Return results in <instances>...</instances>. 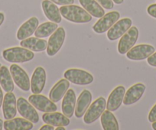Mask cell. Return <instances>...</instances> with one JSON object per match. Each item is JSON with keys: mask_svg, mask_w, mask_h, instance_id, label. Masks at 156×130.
<instances>
[{"mask_svg": "<svg viewBox=\"0 0 156 130\" xmlns=\"http://www.w3.org/2000/svg\"><path fill=\"white\" fill-rule=\"evenodd\" d=\"M151 126H152L153 129L156 130V121H155V122H152V125H151Z\"/></svg>", "mask_w": 156, "mask_h": 130, "instance_id": "ab89813d", "label": "cell"}, {"mask_svg": "<svg viewBox=\"0 0 156 130\" xmlns=\"http://www.w3.org/2000/svg\"><path fill=\"white\" fill-rule=\"evenodd\" d=\"M60 12L66 20L73 23H87L92 20V16L84 9L73 4L61 6Z\"/></svg>", "mask_w": 156, "mask_h": 130, "instance_id": "6da1fadb", "label": "cell"}, {"mask_svg": "<svg viewBox=\"0 0 156 130\" xmlns=\"http://www.w3.org/2000/svg\"><path fill=\"white\" fill-rule=\"evenodd\" d=\"M148 119L150 122H154L156 121V104L150 110L149 113H148Z\"/></svg>", "mask_w": 156, "mask_h": 130, "instance_id": "f546056e", "label": "cell"}, {"mask_svg": "<svg viewBox=\"0 0 156 130\" xmlns=\"http://www.w3.org/2000/svg\"><path fill=\"white\" fill-rule=\"evenodd\" d=\"M46 71L42 67L35 68L31 80V90L32 93H41L44 90L46 83Z\"/></svg>", "mask_w": 156, "mask_h": 130, "instance_id": "4fadbf2b", "label": "cell"}, {"mask_svg": "<svg viewBox=\"0 0 156 130\" xmlns=\"http://www.w3.org/2000/svg\"><path fill=\"white\" fill-rule=\"evenodd\" d=\"M132 22L129 18H124L121 20L117 21L109 30L107 32V38L110 41H115L119 39L124 34L131 28Z\"/></svg>", "mask_w": 156, "mask_h": 130, "instance_id": "8fae6325", "label": "cell"}, {"mask_svg": "<svg viewBox=\"0 0 156 130\" xmlns=\"http://www.w3.org/2000/svg\"><path fill=\"white\" fill-rule=\"evenodd\" d=\"M38 19L36 17H31L28 21L22 24L17 31V38L20 41L29 38L34 33L38 27Z\"/></svg>", "mask_w": 156, "mask_h": 130, "instance_id": "d6986e66", "label": "cell"}, {"mask_svg": "<svg viewBox=\"0 0 156 130\" xmlns=\"http://www.w3.org/2000/svg\"><path fill=\"white\" fill-rule=\"evenodd\" d=\"M76 94L73 89H70L67 91L64 96L62 101V113L67 117L71 118L74 114L75 107H76Z\"/></svg>", "mask_w": 156, "mask_h": 130, "instance_id": "ffe728a7", "label": "cell"}, {"mask_svg": "<svg viewBox=\"0 0 156 130\" xmlns=\"http://www.w3.org/2000/svg\"><path fill=\"white\" fill-rule=\"evenodd\" d=\"M145 89V85L142 83H137L132 86L125 93L123 104L129 106L137 103L143 96Z\"/></svg>", "mask_w": 156, "mask_h": 130, "instance_id": "2e32d148", "label": "cell"}, {"mask_svg": "<svg viewBox=\"0 0 156 130\" xmlns=\"http://www.w3.org/2000/svg\"><path fill=\"white\" fill-rule=\"evenodd\" d=\"M58 28V23L53 22H48L41 24L39 27H37L36 31H34L35 37L39 38H47L55 32Z\"/></svg>", "mask_w": 156, "mask_h": 130, "instance_id": "83f0119b", "label": "cell"}, {"mask_svg": "<svg viewBox=\"0 0 156 130\" xmlns=\"http://www.w3.org/2000/svg\"><path fill=\"white\" fill-rule=\"evenodd\" d=\"M101 125L104 130H119V126L115 116L109 110H106L101 115Z\"/></svg>", "mask_w": 156, "mask_h": 130, "instance_id": "4316f807", "label": "cell"}, {"mask_svg": "<svg viewBox=\"0 0 156 130\" xmlns=\"http://www.w3.org/2000/svg\"><path fill=\"white\" fill-rule=\"evenodd\" d=\"M119 17L120 14L119 12H109L107 14L104 15L103 17L100 18V19L93 26V29L97 34L104 33L119 20Z\"/></svg>", "mask_w": 156, "mask_h": 130, "instance_id": "52a82bcc", "label": "cell"}, {"mask_svg": "<svg viewBox=\"0 0 156 130\" xmlns=\"http://www.w3.org/2000/svg\"><path fill=\"white\" fill-rule=\"evenodd\" d=\"M28 101L34 108L44 113L55 112L58 109L55 103L44 95L33 93L29 97Z\"/></svg>", "mask_w": 156, "mask_h": 130, "instance_id": "ba28073f", "label": "cell"}, {"mask_svg": "<svg viewBox=\"0 0 156 130\" xmlns=\"http://www.w3.org/2000/svg\"><path fill=\"white\" fill-rule=\"evenodd\" d=\"M42 119L46 124H49L53 126H67L70 124V119L65 116L64 113L51 112V113H45L43 114Z\"/></svg>", "mask_w": 156, "mask_h": 130, "instance_id": "7402d4cb", "label": "cell"}, {"mask_svg": "<svg viewBox=\"0 0 156 130\" xmlns=\"http://www.w3.org/2000/svg\"><path fill=\"white\" fill-rule=\"evenodd\" d=\"M55 126L51 125H49V124H46L44 125L42 127L40 128V130H55Z\"/></svg>", "mask_w": 156, "mask_h": 130, "instance_id": "836d02e7", "label": "cell"}, {"mask_svg": "<svg viewBox=\"0 0 156 130\" xmlns=\"http://www.w3.org/2000/svg\"><path fill=\"white\" fill-rule=\"evenodd\" d=\"M83 8L95 18H101L105 15L103 7L96 0H79Z\"/></svg>", "mask_w": 156, "mask_h": 130, "instance_id": "d4e9b609", "label": "cell"}, {"mask_svg": "<svg viewBox=\"0 0 156 130\" xmlns=\"http://www.w3.org/2000/svg\"><path fill=\"white\" fill-rule=\"evenodd\" d=\"M3 99H4L3 92H2V88H1V86H0V107H2V102H3Z\"/></svg>", "mask_w": 156, "mask_h": 130, "instance_id": "e575fe53", "label": "cell"}, {"mask_svg": "<svg viewBox=\"0 0 156 130\" xmlns=\"http://www.w3.org/2000/svg\"><path fill=\"white\" fill-rule=\"evenodd\" d=\"M154 51L155 49L151 44H139L133 46L126 53V57L132 61H142L151 56Z\"/></svg>", "mask_w": 156, "mask_h": 130, "instance_id": "7c38bea8", "label": "cell"}, {"mask_svg": "<svg viewBox=\"0 0 156 130\" xmlns=\"http://www.w3.org/2000/svg\"><path fill=\"white\" fill-rule=\"evenodd\" d=\"M0 68H1V64H0Z\"/></svg>", "mask_w": 156, "mask_h": 130, "instance_id": "60d3db41", "label": "cell"}, {"mask_svg": "<svg viewBox=\"0 0 156 130\" xmlns=\"http://www.w3.org/2000/svg\"><path fill=\"white\" fill-rule=\"evenodd\" d=\"M139 30L136 26L131 27L121 37L118 44V51L120 54H126L136 44L139 38Z\"/></svg>", "mask_w": 156, "mask_h": 130, "instance_id": "5b68a950", "label": "cell"}, {"mask_svg": "<svg viewBox=\"0 0 156 130\" xmlns=\"http://www.w3.org/2000/svg\"><path fill=\"white\" fill-rule=\"evenodd\" d=\"M70 83L67 79H61L55 83L49 93V99L54 103H58L62 99L68 90Z\"/></svg>", "mask_w": 156, "mask_h": 130, "instance_id": "ac0fdd59", "label": "cell"}, {"mask_svg": "<svg viewBox=\"0 0 156 130\" xmlns=\"http://www.w3.org/2000/svg\"><path fill=\"white\" fill-rule=\"evenodd\" d=\"M126 89L123 86H118L111 92L106 102V109L109 111H115L123 103Z\"/></svg>", "mask_w": 156, "mask_h": 130, "instance_id": "5bb4252c", "label": "cell"}, {"mask_svg": "<svg viewBox=\"0 0 156 130\" xmlns=\"http://www.w3.org/2000/svg\"><path fill=\"white\" fill-rule=\"evenodd\" d=\"M147 12L151 17L156 19V4H151L147 9Z\"/></svg>", "mask_w": 156, "mask_h": 130, "instance_id": "4dcf8cb0", "label": "cell"}, {"mask_svg": "<svg viewBox=\"0 0 156 130\" xmlns=\"http://www.w3.org/2000/svg\"><path fill=\"white\" fill-rule=\"evenodd\" d=\"M106 108V101L104 97H100L90 105L83 117V122L91 124L99 119Z\"/></svg>", "mask_w": 156, "mask_h": 130, "instance_id": "3957f363", "label": "cell"}, {"mask_svg": "<svg viewBox=\"0 0 156 130\" xmlns=\"http://www.w3.org/2000/svg\"><path fill=\"white\" fill-rule=\"evenodd\" d=\"M17 110L19 114L25 119L33 123H37L39 121V116L35 108L23 97H19L17 100Z\"/></svg>", "mask_w": 156, "mask_h": 130, "instance_id": "30bf717a", "label": "cell"}, {"mask_svg": "<svg viewBox=\"0 0 156 130\" xmlns=\"http://www.w3.org/2000/svg\"><path fill=\"white\" fill-rule=\"evenodd\" d=\"M54 3L58 4L61 5H72L74 2V0H51Z\"/></svg>", "mask_w": 156, "mask_h": 130, "instance_id": "1f68e13d", "label": "cell"}, {"mask_svg": "<svg viewBox=\"0 0 156 130\" xmlns=\"http://www.w3.org/2000/svg\"><path fill=\"white\" fill-rule=\"evenodd\" d=\"M4 20H5V15L2 12H0V26L3 23Z\"/></svg>", "mask_w": 156, "mask_h": 130, "instance_id": "d590c367", "label": "cell"}, {"mask_svg": "<svg viewBox=\"0 0 156 130\" xmlns=\"http://www.w3.org/2000/svg\"><path fill=\"white\" fill-rule=\"evenodd\" d=\"M10 73L13 81L23 91H28L31 88V81L28 74L17 64H12L10 67Z\"/></svg>", "mask_w": 156, "mask_h": 130, "instance_id": "9c48e42d", "label": "cell"}, {"mask_svg": "<svg viewBox=\"0 0 156 130\" xmlns=\"http://www.w3.org/2000/svg\"><path fill=\"white\" fill-rule=\"evenodd\" d=\"M56 130H66V128L64 126L61 125V126H58L56 128Z\"/></svg>", "mask_w": 156, "mask_h": 130, "instance_id": "f35d334b", "label": "cell"}, {"mask_svg": "<svg viewBox=\"0 0 156 130\" xmlns=\"http://www.w3.org/2000/svg\"><path fill=\"white\" fill-rule=\"evenodd\" d=\"M20 45L25 48L29 49L30 51L34 52L44 51L47 49L48 42L47 41L37 37H31L26 39L22 40L20 42Z\"/></svg>", "mask_w": 156, "mask_h": 130, "instance_id": "cb8c5ba5", "label": "cell"}, {"mask_svg": "<svg viewBox=\"0 0 156 130\" xmlns=\"http://www.w3.org/2000/svg\"><path fill=\"white\" fill-rule=\"evenodd\" d=\"M66 37L65 30L62 27L57 28L56 31L51 35L48 42L47 54L48 56H55L61 50Z\"/></svg>", "mask_w": 156, "mask_h": 130, "instance_id": "8992f818", "label": "cell"}, {"mask_svg": "<svg viewBox=\"0 0 156 130\" xmlns=\"http://www.w3.org/2000/svg\"><path fill=\"white\" fill-rule=\"evenodd\" d=\"M64 76L69 82L76 85H88L94 81V77L90 73L76 68L67 70Z\"/></svg>", "mask_w": 156, "mask_h": 130, "instance_id": "277c9868", "label": "cell"}, {"mask_svg": "<svg viewBox=\"0 0 156 130\" xmlns=\"http://www.w3.org/2000/svg\"><path fill=\"white\" fill-rule=\"evenodd\" d=\"M2 57L10 63H25L31 61L34 58V54L25 47H14L4 50Z\"/></svg>", "mask_w": 156, "mask_h": 130, "instance_id": "7a4b0ae2", "label": "cell"}, {"mask_svg": "<svg viewBox=\"0 0 156 130\" xmlns=\"http://www.w3.org/2000/svg\"><path fill=\"white\" fill-rule=\"evenodd\" d=\"M92 102V94L87 90H83L78 97L76 103L74 114L76 118H81L84 116L88 107Z\"/></svg>", "mask_w": 156, "mask_h": 130, "instance_id": "e0dca14e", "label": "cell"}, {"mask_svg": "<svg viewBox=\"0 0 156 130\" xmlns=\"http://www.w3.org/2000/svg\"><path fill=\"white\" fill-rule=\"evenodd\" d=\"M0 85L6 93L12 92L14 90V82L12 77L5 66H1L0 68Z\"/></svg>", "mask_w": 156, "mask_h": 130, "instance_id": "484cf974", "label": "cell"}, {"mask_svg": "<svg viewBox=\"0 0 156 130\" xmlns=\"http://www.w3.org/2000/svg\"><path fill=\"white\" fill-rule=\"evenodd\" d=\"M3 127L5 130H30L33 128V122L25 118H13L5 121Z\"/></svg>", "mask_w": 156, "mask_h": 130, "instance_id": "603a6c76", "label": "cell"}, {"mask_svg": "<svg viewBox=\"0 0 156 130\" xmlns=\"http://www.w3.org/2000/svg\"><path fill=\"white\" fill-rule=\"evenodd\" d=\"M2 112L5 119H11L16 117L17 113V101L15 94L9 92L4 97L2 102Z\"/></svg>", "mask_w": 156, "mask_h": 130, "instance_id": "9a60e30c", "label": "cell"}, {"mask_svg": "<svg viewBox=\"0 0 156 130\" xmlns=\"http://www.w3.org/2000/svg\"><path fill=\"white\" fill-rule=\"evenodd\" d=\"M147 62L150 66L156 68V52H154L151 56L147 58Z\"/></svg>", "mask_w": 156, "mask_h": 130, "instance_id": "d6a6232c", "label": "cell"}, {"mask_svg": "<svg viewBox=\"0 0 156 130\" xmlns=\"http://www.w3.org/2000/svg\"><path fill=\"white\" fill-rule=\"evenodd\" d=\"M113 1V2H115V4H117V5H120V4H122V2H123L124 0H112Z\"/></svg>", "mask_w": 156, "mask_h": 130, "instance_id": "8d00e7d4", "label": "cell"}, {"mask_svg": "<svg viewBox=\"0 0 156 130\" xmlns=\"http://www.w3.org/2000/svg\"><path fill=\"white\" fill-rule=\"evenodd\" d=\"M103 8L106 9H112L114 6L112 0H96Z\"/></svg>", "mask_w": 156, "mask_h": 130, "instance_id": "f1b7e54d", "label": "cell"}, {"mask_svg": "<svg viewBox=\"0 0 156 130\" xmlns=\"http://www.w3.org/2000/svg\"><path fill=\"white\" fill-rule=\"evenodd\" d=\"M3 125H4L3 120H2V119H0V130H2V128H4V127H3Z\"/></svg>", "mask_w": 156, "mask_h": 130, "instance_id": "74e56055", "label": "cell"}, {"mask_svg": "<svg viewBox=\"0 0 156 130\" xmlns=\"http://www.w3.org/2000/svg\"><path fill=\"white\" fill-rule=\"evenodd\" d=\"M43 12L46 17L51 21V22H55V23H60L62 20L60 9L58 7L51 2V0H44L41 3Z\"/></svg>", "mask_w": 156, "mask_h": 130, "instance_id": "44dd1931", "label": "cell"}]
</instances>
